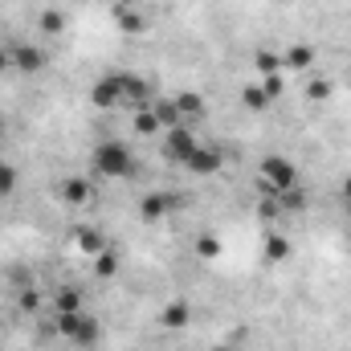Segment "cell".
I'll return each instance as SVG.
<instances>
[{"mask_svg":"<svg viewBox=\"0 0 351 351\" xmlns=\"http://www.w3.org/2000/svg\"><path fill=\"white\" fill-rule=\"evenodd\" d=\"M94 172L98 176H131L135 172V156L127 152V143H98L94 152Z\"/></svg>","mask_w":351,"mask_h":351,"instance_id":"6da1fadb","label":"cell"},{"mask_svg":"<svg viewBox=\"0 0 351 351\" xmlns=\"http://www.w3.org/2000/svg\"><path fill=\"white\" fill-rule=\"evenodd\" d=\"M58 327H62L66 339H74V343H82V348H94V343H98V323L90 319L82 306H78V311H66V315L58 319Z\"/></svg>","mask_w":351,"mask_h":351,"instance_id":"7a4b0ae2","label":"cell"},{"mask_svg":"<svg viewBox=\"0 0 351 351\" xmlns=\"http://www.w3.org/2000/svg\"><path fill=\"white\" fill-rule=\"evenodd\" d=\"M262 176L274 184V196H282V192H290L294 188V164L290 160H282V156H274V160H265L262 164Z\"/></svg>","mask_w":351,"mask_h":351,"instance_id":"3957f363","label":"cell"},{"mask_svg":"<svg viewBox=\"0 0 351 351\" xmlns=\"http://www.w3.org/2000/svg\"><path fill=\"white\" fill-rule=\"evenodd\" d=\"M94 102H98V106H114V102H123V74H106V78H98V86H94Z\"/></svg>","mask_w":351,"mask_h":351,"instance_id":"277c9868","label":"cell"},{"mask_svg":"<svg viewBox=\"0 0 351 351\" xmlns=\"http://www.w3.org/2000/svg\"><path fill=\"white\" fill-rule=\"evenodd\" d=\"M41 66H45V53H41V49H33V45H12V70L33 74V70H41Z\"/></svg>","mask_w":351,"mask_h":351,"instance_id":"5b68a950","label":"cell"},{"mask_svg":"<svg viewBox=\"0 0 351 351\" xmlns=\"http://www.w3.org/2000/svg\"><path fill=\"white\" fill-rule=\"evenodd\" d=\"M184 168H192V172H217V168H221V156H217V152H208V147L200 143V147H196V156H192Z\"/></svg>","mask_w":351,"mask_h":351,"instance_id":"8992f818","label":"cell"},{"mask_svg":"<svg viewBox=\"0 0 351 351\" xmlns=\"http://www.w3.org/2000/svg\"><path fill=\"white\" fill-rule=\"evenodd\" d=\"M86 196H90L86 180H70V184H66V200H70V204H82Z\"/></svg>","mask_w":351,"mask_h":351,"instance_id":"52a82bcc","label":"cell"},{"mask_svg":"<svg viewBox=\"0 0 351 351\" xmlns=\"http://www.w3.org/2000/svg\"><path fill=\"white\" fill-rule=\"evenodd\" d=\"M164 204H168V196H147V200H143V213H147V217H164V213H168Z\"/></svg>","mask_w":351,"mask_h":351,"instance_id":"ba28073f","label":"cell"},{"mask_svg":"<svg viewBox=\"0 0 351 351\" xmlns=\"http://www.w3.org/2000/svg\"><path fill=\"white\" fill-rule=\"evenodd\" d=\"M265 258L282 262V258H286V241H282V237H269V245H265Z\"/></svg>","mask_w":351,"mask_h":351,"instance_id":"9c48e42d","label":"cell"},{"mask_svg":"<svg viewBox=\"0 0 351 351\" xmlns=\"http://www.w3.org/2000/svg\"><path fill=\"white\" fill-rule=\"evenodd\" d=\"M12 184H16V172L0 164V196H4V192H12Z\"/></svg>","mask_w":351,"mask_h":351,"instance_id":"30bf717a","label":"cell"},{"mask_svg":"<svg viewBox=\"0 0 351 351\" xmlns=\"http://www.w3.org/2000/svg\"><path fill=\"white\" fill-rule=\"evenodd\" d=\"M41 29H45V33H62V16H58V12H45V16H41Z\"/></svg>","mask_w":351,"mask_h":351,"instance_id":"8fae6325","label":"cell"},{"mask_svg":"<svg viewBox=\"0 0 351 351\" xmlns=\"http://www.w3.org/2000/svg\"><path fill=\"white\" fill-rule=\"evenodd\" d=\"M114 254H102V258H98V274H102V278H110V274H114Z\"/></svg>","mask_w":351,"mask_h":351,"instance_id":"7c38bea8","label":"cell"},{"mask_svg":"<svg viewBox=\"0 0 351 351\" xmlns=\"http://www.w3.org/2000/svg\"><path fill=\"white\" fill-rule=\"evenodd\" d=\"M164 319H168L172 327H180V323L188 319V311H184V302H176V306H172V311H168V315H164Z\"/></svg>","mask_w":351,"mask_h":351,"instance_id":"4fadbf2b","label":"cell"},{"mask_svg":"<svg viewBox=\"0 0 351 351\" xmlns=\"http://www.w3.org/2000/svg\"><path fill=\"white\" fill-rule=\"evenodd\" d=\"M290 66H311V49H294L290 53Z\"/></svg>","mask_w":351,"mask_h":351,"instance_id":"5bb4252c","label":"cell"},{"mask_svg":"<svg viewBox=\"0 0 351 351\" xmlns=\"http://www.w3.org/2000/svg\"><path fill=\"white\" fill-rule=\"evenodd\" d=\"M343 200H348V204H351V180H348V184H343Z\"/></svg>","mask_w":351,"mask_h":351,"instance_id":"9a60e30c","label":"cell"}]
</instances>
